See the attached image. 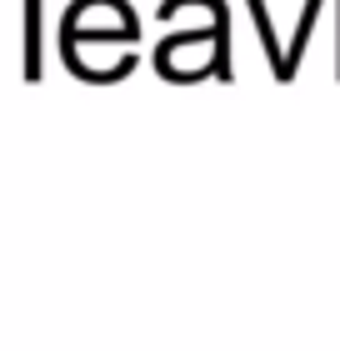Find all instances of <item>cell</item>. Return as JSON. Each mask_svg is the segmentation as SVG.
Returning a JSON list of instances; mask_svg holds the SVG:
<instances>
[{
    "label": "cell",
    "mask_w": 340,
    "mask_h": 351,
    "mask_svg": "<svg viewBox=\"0 0 340 351\" xmlns=\"http://www.w3.org/2000/svg\"><path fill=\"white\" fill-rule=\"evenodd\" d=\"M25 81H40V0H25Z\"/></svg>",
    "instance_id": "6da1fadb"
},
{
    "label": "cell",
    "mask_w": 340,
    "mask_h": 351,
    "mask_svg": "<svg viewBox=\"0 0 340 351\" xmlns=\"http://www.w3.org/2000/svg\"><path fill=\"white\" fill-rule=\"evenodd\" d=\"M335 75H340V71H335Z\"/></svg>",
    "instance_id": "7a4b0ae2"
}]
</instances>
